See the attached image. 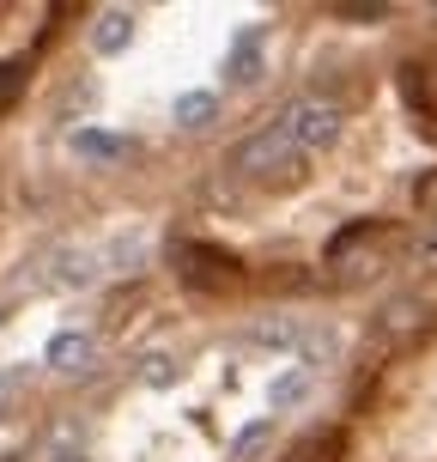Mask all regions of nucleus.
<instances>
[{
    "label": "nucleus",
    "mask_w": 437,
    "mask_h": 462,
    "mask_svg": "<svg viewBox=\"0 0 437 462\" xmlns=\"http://www.w3.org/2000/svg\"><path fill=\"white\" fill-rule=\"evenodd\" d=\"M334 13H346V19H383L389 6H383V0H341Z\"/></svg>",
    "instance_id": "nucleus-10"
},
{
    "label": "nucleus",
    "mask_w": 437,
    "mask_h": 462,
    "mask_svg": "<svg viewBox=\"0 0 437 462\" xmlns=\"http://www.w3.org/2000/svg\"><path fill=\"white\" fill-rule=\"evenodd\" d=\"M279 128L298 140V152H316V146H328V140L341 134V110L323 104V97H298L292 110L279 116Z\"/></svg>",
    "instance_id": "nucleus-2"
},
{
    "label": "nucleus",
    "mask_w": 437,
    "mask_h": 462,
    "mask_svg": "<svg viewBox=\"0 0 437 462\" xmlns=\"http://www.w3.org/2000/svg\"><path fill=\"white\" fill-rule=\"evenodd\" d=\"M231 79H237V86H250V79H255V43H243L237 55H231Z\"/></svg>",
    "instance_id": "nucleus-9"
},
{
    "label": "nucleus",
    "mask_w": 437,
    "mask_h": 462,
    "mask_svg": "<svg viewBox=\"0 0 437 462\" xmlns=\"http://www.w3.org/2000/svg\"><path fill=\"white\" fill-rule=\"evenodd\" d=\"M122 43H128V13H104L97 31H92V49H97V55H115Z\"/></svg>",
    "instance_id": "nucleus-4"
},
{
    "label": "nucleus",
    "mask_w": 437,
    "mask_h": 462,
    "mask_svg": "<svg viewBox=\"0 0 437 462\" xmlns=\"http://www.w3.org/2000/svg\"><path fill=\"white\" fill-rule=\"evenodd\" d=\"M24 79H31V55H13L6 68H0V104H13L24 92Z\"/></svg>",
    "instance_id": "nucleus-6"
},
{
    "label": "nucleus",
    "mask_w": 437,
    "mask_h": 462,
    "mask_svg": "<svg viewBox=\"0 0 437 462\" xmlns=\"http://www.w3.org/2000/svg\"><path fill=\"white\" fill-rule=\"evenodd\" d=\"M49 365L55 371H86L92 365V335H55V341H49Z\"/></svg>",
    "instance_id": "nucleus-3"
},
{
    "label": "nucleus",
    "mask_w": 437,
    "mask_h": 462,
    "mask_svg": "<svg viewBox=\"0 0 437 462\" xmlns=\"http://www.w3.org/2000/svg\"><path fill=\"white\" fill-rule=\"evenodd\" d=\"M255 341H268V346H292V341H298V328H292V323H261V328H255Z\"/></svg>",
    "instance_id": "nucleus-11"
},
{
    "label": "nucleus",
    "mask_w": 437,
    "mask_h": 462,
    "mask_svg": "<svg viewBox=\"0 0 437 462\" xmlns=\"http://www.w3.org/2000/svg\"><path fill=\"white\" fill-rule=\"evenodd\" d=\"M140 377H146V383H164V377H170V359H146Z\"/></svg>",
    "instance_id": "nucleus-12"
},
{
    "label": "nucleus",
    "mask_w": 437,
    "mask_h": 462,
    "mask_svg": "<svg viewBox=\"0 0 437 462\" xmlns=\"http://www.w3.org/2000/svg\"><path fill=\"white\" fill-rule=\"evenodd\" d=\"M292 159H298V140L286 134L279 122L237 146V171H243V177H279V171H292Z\"/></svg>",
    "instance_id": "nucleus-1"
},
{
    "label": "nucleus",
    "mask_w": 437,
    "mask_h": 462,
    "mask_svg": "<svg viewBox=\"0 0 437 462\" xmlns=\"http://www.w3.org/2000/svg\"><path fill=\"white\" fill-rule=\"evenodd\" d=\"M207 122H213V92L177 97V128H207Z\"/></svg>",
    "instance_id": "nucleus-5"
},
{
    "label": "nucleus",
    "mask_w": 437,
    "mask_h": 462,
    "mask_svg": "<svg viewBox=\"0 0 437 462\" xmlns=\"http://www.w3.org/2000/svg\"><path fill=\"white\" fill-rule=\"evenodd\" d=\"M310 390V371H286L274 383V408H298V395Z\"/></svg>",
    "instance_id": "nucleus-7"
},
{
    "label": "nucleus",
    "mask_w": 437,
    "mask_h": 462,
    "mask_svg": "<svg viewBox=\"0 0 437 462\" xmlns=\"http://www.w3.org/2000/svg\"><path fill=\"white\" fill-rule=\"evenodd\" d=\"M49 462H86V450H73V444H61V450H49Z\"/></svg>",
    "instance_id": "nucleus-13"
},
{
    "label": "nucleus",
    "mask_w": 437,
    "mask_h": 462,
    "mask_svg": "<svg viewBox=\"0 0 437 462\" xmlns=\"http://www.w3.org/2000/svg\"><path fill=\"white\" fill-rule=\"evenodd\" d=\"M73 146H79V152H92V159H115V152H122V140H115V134H92V128H79Z\"/></svg>",
    "instance_id": "nucleus-8"
}]
</instances>
